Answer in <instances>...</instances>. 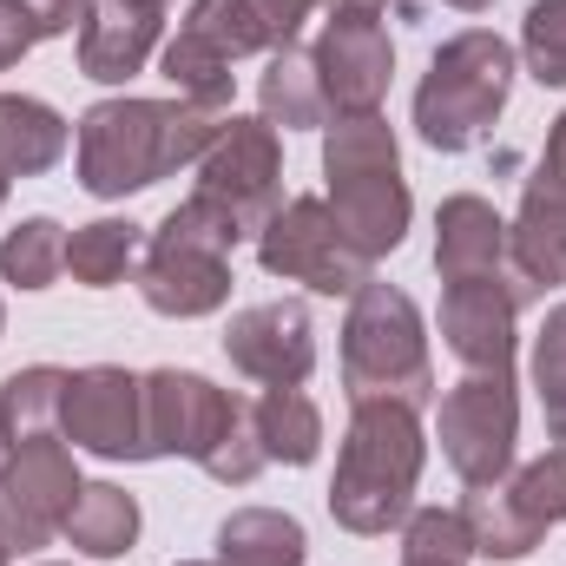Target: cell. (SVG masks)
<instances>
[{
  "instance_id": "obj_1",
  "label": "cell",
  "mask_w": 566,
  "mask_h": 566,
  "mask_svg": "<svg viewBox=\"0 0 566 566\" xmlns=\"http://www.w3.org/2000/svg\"><path fill=\"white\" fill-rule=\"evenodd\" d=\"M231 106L198 99H99L80 119V185L93 198H133L145 185L171 178L178 165H198L224 133Z\"/></svg>"
},
{
  "instance_id": "obj_2",
  "label": "cell",
  "mask_w": 566,
  "mask_h": 566,
  "mask_svg": "<svg viewBox=\"0 0 566 566\" xmlns=\"http://www.w3.org/2000/svg\"><path fill=\"white\" fill-rule=\"evenodd\" d=\"M428 441L422 409L409 402H356L349 434L336 448V481H329V514L336 527L376 541L416 514V481H422Z\"/></svg>"
},
{
  "instance_id": "obj_3",
  "label": "cell",
  "mask_w": 566,
  "mask_h": 566,
  "mask_svg": "<svg viewBox=\"0 0 566 566\" xmlns=\"http://www.w3.org/2000/svg\"><path fill=\"white\" fill-rule=\"evenodd\" d=\"M323 178H329V211L336 224L369 251V258H389L402 238H409V178H402V151L382 113H356V119H336L323 133Z\"/></svg>"
},
{
  "instance_id": "obj_4",
  "label": "cell",
  "mask_w": 566,
  "mask_h": 566,
  "mask_svg": "<svg viewBox=\"0 0 566 566\" xmlns=\"http://www.w3.org/2000/svg\"><path fill=\"white\" fill-rule=\"evenodd\" d=\"M343 389L349 402H434V363H428V329L409 290L396 283H363L349 296L343 323Z\"/></svg>"
},
{
  "instance_id": "obj_5",
  "label": "cell",
  "mask_w": 566,
  "mask_h": 566,
  "mask_svg": "<svg viewBox=\"0 0 566 566\" xmlns=\"http://www.w3.org/2000/svg\"><path fill=\"white\" fill-rule=\"evenodd\" d=\"M238 244H244L238 224H231L224 211H211L205 198L171 205L165 224L145 238L139 264H133L139 296L158 316H178V323L224 310V303H231V251H238Z\"/></svg>"
},
{
  "instance_id": "obj_6",
  "label": "cell",
  "mask_w": 566,
  "mask_h": 566,
  "mask_svg": "<svg viewBox=\"0 0 566 566\" xmlns=\"http://www.w3.org/2000/svg\"><path fill=\"white\" fill-rule=\"evenodd\" d=\"M514 46L488 27H468L454 40H441V53L428 60L422 86H416V133L434 151H468L494 133V119L507 113L514 93Z\"/></svg>"
},
{
  "instance_id": "obj_7",
  "label": "cell",
  "mask_w": 566,
  "mask_h": 566,
  "mask_svg": "<svg viewBox=\"0 0 566 566\" xmlns=\"http://www.w3.org/2000/svg\"><path fill=\"white\" fill-rule=\"evenodd\" d=\"M258 264L283 283H303L316 296H356L376 277V258L336 224L329 198H290L258 231Z\"/></svg>"
},
{
  "instance_id": "obj_8",
  "label": "cell",
  "mask_w": 566,
  "mask_h": 566,
  "mask_svg": "<svg viewBox=\"0 0 566 566\" xmlns=\"http://www.w3.org/2000/svg\"><path fill=\"white\" fill-rule=\"evenodd\" d=\"M211 211H224L238 224V238H258L283 211V145L277 126L264 119H224V133L211 139V151L198 158V191Z\"/></svg>"
},
{
  "instance_id": "obj_9",
  "label": "cell",
  "mask_w": 566,
  "mask_h": 566,
  "mask_svg": "<svg viewBox=\"0 0 566 566\" xmlns=\"http://www.w3.org/2000/svg\"><path fill=\"white\" fill-rule=\"evenodd\" d=\"M80 468H73V448L60 434H40V441H13L7 468H0V547L7 554H33L46 547L73 501H80Z\"/></svg>"
},
{
  "instance_id": "obj_10",
  "label": "cell",
  "mask_w": 566,
  "mask_h": 566,
  "mask_svg": "<svg viewBox=\"0 0 566 566\" xmlns=\"http://www.w3.org/2000/svg\"><path fill=\"white\" fill-rule=\"evenodd\" d=\"M441 454L468 488L507 481L514 474V441H521V396L514 376H468L441 396Z\"/></svg>"
},
{
  "instance_id": "obj_11",
  "label": "cell",
  "mask_w": 566,
  "mask_h": 566,
  "mask_svg": "<svg viewBox=\"0 0 566 566\" xmlns=\"http://www.w3.org/2000/svg\"><path fill=\"white\" fill-rule=\"evenodd\" d=\"M244 416V402L231 389H218L198 369H151L145 376V461L185 454L198 468H211V454L224 448L231 422Z\"/></svg>"
},
{
  "instance_id": "obj_12",
  "label": "cell",
  "mask_w": 566,
  "mask_h": 566,
  "mask_svg": "<svg viewBox=\"0 0 566 566\" xmlns=\"http://www.w3.org/2000/svg\"><path fill=\"white\" fill-rule=\"evenodd\" d=\"M534 303L527 277H461L441 290V343L468 376H514V316Z\"/></svg>"
},
{
  "instance_id": "obj_13",
  "label": "cell",
  "mask_w": 566,
  "mask_h": 566,
  "mask_svg": "<svg viewBox=\"0 0 566 566\" xmlns=\"http://www.w3.org/2000/svg\"><path fill=\"white\" fill-rule=\"evenodd\" d=\"M316 53V80H323V99H329V119H356V113H376L389 99V80H396V46H389V27L363 7H336L323 40L310 46Z\"/></svg>"
},
{
  "instance_id": "obj_14",
  "label": "cell",
  "mask_w": 566,
  "mask_h": 566,
  "mask_svg": "<svg viewBox=\"0 0 566 566\" xmlns=\"http://www.w3.org/2000/svg\"><path fill=\"white\" fill-rule=\"evenodd\" d=\"M60 434L99 461H145V376L119 369V363L73 369Z\"/></svg>"
},
{
  "instance_id": "obj_15",
  "label": "cell",
  "mask_w": 566,
  "mask_h": 566,
  "mask_svg": "<svg viewBox=\"0 0 566 566\" xmlns=\"http://www.w3.org/2000/svg\"><path fill=\"white\" fill-rule=\"evenodd\" d=\"M224 356L264 389H303L316 369V323L303 303H251L224 323Z\"/></svg>"
},
{
  "instance_id": "obj_16",
  "label": "cell",
  "mask_w": 566,
  "mask_h": 566,
  "mask_svg": "<svg viewBox=\"0 0 566 566\" xmlns=\"http://www.w3.org/2000/svg\"><path fill=\"white\" fill-rule=\"evenodd\" d=\"M158 33H165V13L151 0H93L80 20V73L99 86H126L151 60Z\"/></svg>"
},
{
  "instance_id": "obj_17",
  "label": "cell",
  "mask_w": 566,
  "mask_h": 566,
  "mask_svg": "<svg viewBox=\"0 0 566 566\" xmlns=\"http://www.w3.org/2000/svg\"><path fill=\"white\" fill-rule=\"evenodd\" d=\"M434 271H441V283L521 277L507 264V224H501V211L488 198H474V191L441 198V211H434Z\"/></svg>"
},
{
  "instance_id": "obj_18",
  "label": "cell",
  "mask_w": 566,
  "mask_h": 566,
  "mask_svg": "<svg viewBox=\"0 0 566 566\" xmlns=\"http://www.w3.org/2000/svg\"><path fill=\"white\" fill-rule=\"evenodd\" d=\"M507 264L541 290H560L566 283V185L534 171L527 191H521V218L507 224Z\"/></svg>"
},
{
  "instance_id": "obj_19",
  "label": "cell",
  "mask_w": 566,
  "mask_h": 566,
  "mask_svg": "<svg viewBox=\"0 0 566 566\" xmlns=\"http://www.w3.org/2000/svg\"><path fill=\"white\" fill-rule=\"evenodd\" d=\"M258 119L277 126V133H316L329 119L323 80H316V53H303L296 40L271 46L264 80H258Z\"/></svg>"
},
{
  "instance_id": "obj_20",
  "label": "cell",
  "mask_w": 566,
  "mask_h": 566,
  "mask_svg": "<svg viewBox=\"0 0 566 566\" xmlns=\"http://www.w3.org/2000/svg\"><path fill=\"white\" fill-rule=\"evenodd\" d=\"M461 514V527H468V547H474V560H527L541 541H547V527L514 501V488L507 481H488V488H468V501L454 507Z\"/></svg>"
},
{
  "instance_id": "obj_21",
  "label": "cell",
  "mask_w": 566,
  "mask_h": 566,
  "mask_svg": "<svg viewBox=\"0 0 566 566\" xmlns=\"http://www.w3.org/2000/svg\"><path fill=\"white\" fill-rule=\"evenodd\" d=\"M66 158V119L46 99L0 93V171L7 178H40Z\"/></svg>"
},
{
  "instance_id": "obj_22",
  "label": "cell",
  "mask_w": 566,
  "mask_h": 566,
  "mask_svg": "<svg viewBox=\"0 0 566 566\" xmlns=\"http://www.w3.org/2000/svg\"><path fill=\"white\" fill-rule=\"evenodd\" d=\"M310 534L283 507H238L218 527V566H303Z\"/></svg>"
},
{
  "instance_id": "obj_23",
  "label": "cell",
  "mask_w": 566,
  "mask_h": 566,
  "mask_svg": "<svg viewBox=\"0 0 566 566\" xmlns=\"http://www.w3.org/2000/svg\"><path fill=\"white\" fill-rule=\"evenodd\" d=\"M60 534H66L73 554H86V560H119V554H133V541H139V501H133L126 488H113V481H86Z\"/></svg>"
},
{
  "instance_id": "obj_24",
  "label": "cell",
  "mask_w": 566,
  "mask_h": 566,
  "mask_svg": "<svg viewBox=\"0 0 566 566\" xmlns=\"http://www.w3.org/2000/svg\"><path fill=\"white\" fill-rule=\"evenodd\" d=\"M139 251H145V231L133 218H93V224H80L66 238V271H73V283H86V290H113V283H126V271L139 264Z\"/></svg>"
},
{
  "instance_id": "obj_25",
  "label": "cell",
  "mask_w": 566,
  "mask_h": 566,
  "mask_svg": "<svg viewBox=\"0 0 566 566\" xmlns=\"http://www.w3.org/2000/svg\"><path fill=\"white\" fill-rule=\"evenodd\" d=\"M251 416H258V434H264V454L283 461V468H310L323 454V416L303 389H264L251 402Z\"/></svg>"
},
{
  "instance_id": "obj_26",
  "label": "cell",
  "mask_w": 566,
  "mask_h": 566,
  "mask_svg": "<svg viewBox=\"0 0 566 566\" xmlns=\"http://www.w3.org/2000/svg\"><path fill=\"white\" fill-rule=\"evenodd\" d=\"M60 409H66V369H53V363L13 369V376L0 382V422H7L13 441L60 434Z\"/></svg>"
},
{
  "instance_id": "obj_27",
  "label": "cell",
  "mask_w": 566,
  "mask_h": 566,
  "mask_svg": "<svg viewBox=\"0 0 566 566\" xmlns=\"http://www.w3.org/2000/svg\"><path fill=\"white\" fill-rule=\"evenodd\" d=\"M158 73L178 99H198V106H231V60L218 46H205L198 33L178 27V40H165L158 53Z\"/></svg>"
},
{
  "instance_id": "obj_28",
  "label": "cell",
  "mask_w": 566,
  "mask_h": 566,
  "mask_svg": "<svg viewBox=\"0 0 566 566\" xmlns=\"http://www.w3.org/2000/svg\"><path fill=\"white\" fill-rule=\"evenodd\" d=\"M185 33H198V40L218 46L224 60H244V53H271V46H277V33H271V20L258 13V0H191Z\"/></svg>"
},
{
  "instance_id": "obj_29",
  "label": "cell",
  "mask_w": 566,
  "mask_h": 566,
  "mask_svg": "<svg viewBox=\"0 0 566 566\" xmlns=\"http://www.w3.org/2000/svg\"><path fill=\"white\" fill-rule=\"evenodd\" d=\"M60 271H66V231L53 218H20L0 238V277L13 290H46Z\"/></svg>"
},
{
  "instance_id": "obj_30",
  "label": "cell",
  "mask_w": 566,
  "mask_h": 566,
  "mask_svg": "<svg viewBox=\"0 0 566 566\" xmlns=\"http://www.w3.org/2000/svg\"><path fill=\"white\" fill-rule=\"evenodd\" d=\"M474 547H468V527L454 507H416L402 521V566H468Z\"/></svg>"
},
{
  "instance_id": "obj_31",
  "label": "cell",
  "mask_w": 566,
  "mask_h": 566,
  "mask_svg": "<svg viewBox=\"0 0 566 566\" xmlns=\"http://www.w3.org/2000/svg\"><path fill=\"white\" fill-rule=\"evenodd\" d=\"M534 396H541L547 434L566 448V303L547 310V323L534 336Z\"/></svg>"
},
{
  "instance_id": "obj_32",
  "label": "cell",
  "mask_w": 566,
  "mask_h": 566,
  "mask_svg": "<svg viewBox=\"0 0 566 566\" xmlns=\"http://www.w3.org/2000/svg\"><path fill=\"white\" fill-rule=\"evenodd\" d=\"M521 60L541 86H566V0H534L521 20Z\"/></svg>"
},
{
  "instance_id": "obj_33",
  "label": "cell",
  "mask_w": 566,
  "mask_h": 566,
  "mask_svg": "<svg viewBox=\"0 0 566 566\" xmlns=\"http://www.w3.org/2000/svg\"><path fill=\"white\" fill-rule=\"evenodd\" d=\"M514 501L541 521V527H560L566 521V448H547L541 461H527L521 474H507Z\"/></svg>"
},
{
  "instance_id": "obj_34",
  "label": "cell",
  "mask_w": 566,
  "mask_h": 566,
  "mask_svg": "<svg viewBox=\"0 0 566 566\" xmlns=\"http://www.w3.org/2000/svg\"><path fill=\"white\" fill-rule=\"evenodd\" d=\"M33 40H40L33 13H27L20 0H0V73H7V66H20V60L33 53Z\"/></svg>"
},
{
  "instance_id": "obj_35",
  "label": "cell",
  "mask_w": 566,
  "mask_h": 566,
  "mask_svg": "<svg viewBox=\"0 0 566 566\" xmlns=\"http://www.w3.org/2000/svg\"><path fill=\"white\" fill-rule=\"evenodd\" d=\"M20 7L33 13L40 40H53V33H73V27L86 20V7H93V0H20Z\"/></svg>"
},
{
  "instance_id": "obj_36",
  "label": "cell",
  "mask_w": 566,
  "mask_h": 566,
  "mask_svg": "<svg viewBox=\"0 0 566 566\" xmlns=\"http://www.w3.org/2000/svg\"><path fill=\"white\" fill-rule=\"evenodd\" d=\"M316 7H323V0H258V13L271 20V33H277V46H283V40H296V27H303V20H310Z\"/></svg>"
},
{
  "instance_id": "obj_37",
  "label": "cell",
  "mask_w": 566,
  "mask_h": 566,
  "mask_svg": "<svg viewBox=\"0 0 566 566\" xmlns=\"http://www.w3.org/2000/svg\"><path fill=\"white\" fill-rule=\"evenodd\" d=\"M541 171H547V178H560V185H566V113L554 119V133H547V158H541Z\"/></svg>"
},
{
  "instance_id": "obj_38",
  "label": "cell",
  "mask_w": 566,
  "mask_h": 566,
  "mask_svg": "<svg viewBox=\"0 0 566 566\" xmlns=\"http://www.w3.org/2000/svg\"><path fill=\"white\" fill-rule=\"evenodd\" d=\"M336 7H363V13H382L389 0H336Z\"/></svg>"
},
{
  "instance_id": "obj_39",
  "label": "cell",
  "mask_w": 566,
  "mask_h": 566,
  "mask_svg": "<svg viewBox=\"0 0 566 566\" xmlns=\"http://www.w3.org/2000/svg\"><path fill=\"white\" fill-rule=\"evenodd\" d=\"M448 7H461V13H488L494 0H448Z\"/></svg>"
},
{
  "instance_id": "obj_40",
  "label": "cell",
  "mask_w": 566,
  "mask_h": 566,
  "mask_svg": "<svg viewBox=\"0 0 566 566\" xmlns=\"http://www.w3.org/2000/svg\"><path fill=\"white\" fill-rule=\"evenodd\" d=\"M7 454H13V434H7V422H0V468H7Z\"/></svg>"
},
{
  "instance_id": "obj_41",
  "label": "cell",
  "mask_w": 566,
  "mask_h": 566,
  "mask_svg": "<svg viewBox=\"0 0 566 566\" xmlns=\"http://www.w3.org/2000/svg\"><path fill=\"white\" fill-rule=\"evenodd\" d=\"M178 566H218V560H178Z\"/></svg>"
},
{
  "instance_id": "obj_42",
  "label": "cell",
  "mask_w": 566,
  "mask_h": 566,
  "mask_svg": "<svg viewBox=\"0 0 566 566\" xmlns=\"http://www.w3.org/2000/svg\"><path fill=\"white\" fill-rule=\"evenodd\" d=\"M0 336H7V303H0Z\"/></svg>"
},
{
  "instance_id": "obj_43",
  "label": "cell",
  "mask_w": 566,
  "mask_h": 566,
  "mask_svg": "<svg viewBox=\"0 0 566 566\" xmlns=\"http://www.w3.org/2000/svg\"><path fill=\"white\" fill-rule=\"evenodd\" d=\"M0 205H7V171H0Z\"/></svg>"
},
{
  "instance_id": "obj_44",
  "label": "cell",
  "mask_w": 566,
  "mask_h": 566,
  "mask_svg": "<svg viewBox=\"0 0 566 566\" xmlns=\"http://www.w3.org/2000/svg\"><path fill=\"white\" fill-rule=\"evenodd\" d=\"M7 560H13V554H7V547H0V566H7Z\"/></svg>"
},
{
  "instance_id": "obj_45",
  "label": "cell",
  "mask_w": 566,
  "mask_h": 566,
  "mask_svg": "<svg viewBox=\"0 0 566 566\" xmlns=\"http://www.w3.org/2000/svg\"><path fill=\"white\" fill-rule=\"evenodd\" d=\"M151 7H165V0H151Z\"/></svg>"
},
{
  "instance_id": "obj_46",
  "label": "cell",
  "mask_w": 566,
  "mask_h": 566,
  "mask_svg": "<svg viewBox=\"0 0 566 566\" xmlns=\"http://www.w3.org/2000/svg\"><path fill=\"white\" fill-rule=\"evenodd\" d=\"M46 566H60V560H46Z\"/></svg>"
}]
</instances>
